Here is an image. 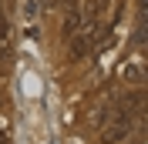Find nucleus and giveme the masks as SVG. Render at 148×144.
Wrapping results in <instances>:
<instances>
[{
  "instance_id": "1",
  "label": "nucleus",
  "mask_w": 148,
  "mask_h": 144,
  "mask_svg": "<svg viewBox=\"0 0 148 144\" xmlns=\"http://www.w3.org/2000/svg\"><path fill=\"white\" fill-rule=\"evenodd\" d=\"M135 124H138V117H131V114H114L108 124L101 127V141H104V144H118V141H125V137L135 131Z\"/></svg>"
},
{
  "instance_id": "2",
  "label": "nucleus",
  "mask_w": 148,
  "mask_h": 144,
  "mask_svg": "<svg viewBox=\"0 0 148 144\" xmlns=\"http://www.w3.org/2000/svg\"><path fill=\"white\" fill-rule=\"evenodd\" d=\"M121 77H125V84H135V87H141V84H145V60H141V57H131V60H125V67H121Z\"/></svg>"
},
{
  "instance_id": "3",
  "label": "nucleus",
  "mask_w": 148,
  "mask_h": 144,
  "mask_svg": "<svg viewBox=\"0 0 148 144\" xmlns=\"http://www.w3.org/2000/svg\"><path fill=\"white\" fill-rule=\"evenodd\" d=\"M54 3H57V0H44V7H54Z\"/></svg>"
}]
</instances>
